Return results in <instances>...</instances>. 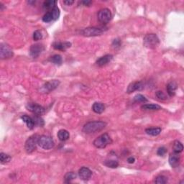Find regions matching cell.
<instances>
[{
  "label": "cell",
  "mask_w": 184,
  "mask_h": 184,
  "mask_svg": "<svg viewBox=\"0 0 184 184\" xmlns=\"http://www.w3.org/2000/svg\"><path fill=\"white\" fill-rule=\"evenodd\" d=\"M71 46V43L69 42H55L53 44V47L58 51H66Z\"/></svg>",
  "instance_id": "15"
},
{
  "label": "cell",
  "mask_w": 184,
  "mask_h": 184,
  "mask_svg": "<svg viewBox=\"0 0 184 184\" xmlns=\"http://www.w3.org/2000/svg\"><path fill=\"white\" fill-rule=\"evenodd\" d=\"M58 137L61 141H66L70 137V134L66 130H61L58 132Z\"/></svg>",
  "instance_id": "20"
},
{
  "label": "cell",
  "mask_w": 184,
  "mask_h": 184,
  "mask_svg": "<svg viewBox=\"0 0 184 184\" xmlns=\"http://www.w3.org/2000/svg\"><path fill=\"white\" fill-rule=\"evenodd\" d=\"M21 119H22L23 122L27 124V126H28L29 129L30 130L33 129L34 126V122L33 119L30 117L28 116V115H23V116H22V117H21Z\"/></svg>",
  "instance_id": "18"
},
{
  "label": "cell",
  "mask_w": 184,
  "mask_h": 184,
  "mask_svg": "<svg viewBox=\"0 0 184 184\" xmlns=\"http://www.w3.org/2000/svg\"><path fill=\"white\" fill-rule=\"evenodd\" d=\"M169 164L172 168H177L180 165V162H181V158H180L179 153H172L170 155L169 159Z\"/></svg>",
  "instance_id": "12"
},
{
  "label": "cell",
  "mask_w": 184,
  "mask_h": 184,
  "mask_svg": "<svg viewBox=\"0 0 184 184\" xmlns=\"http://www.w3.org/2000/svg\"><path fill=\"white\" fill-rule=\"evenodd\" d=\"M49 61L53 63H54V64L58 65V66H60V65L62 64V63H63L62 57H61V55H58V54L53 55V56L50 58Z\"/></svg>",
  "instance_id": "25"
},
{
  "label": "cell",
  "mask_w": 184,
  "mask_h": 184,
  "mask_svg": "<svg viewBox=\"0 0 184 184\" xmlns=\"http://www.w3.org/2000/svg\"><path fill=\"white\" fill-rule=\"evenodd\" d=\"M63 3H64L65 5H68V6H70V5H73V4L74 3V1H69V0H67V1L63 2Z\"/></svg>",
  "instance_id": "39"
},
{
  "label": "cell",
  "mask_w": 184,
  "mask_h": 184,
  "mask_svg": "<svg viewBox=\"0 0 184 184\" xmlns=\"http://www.w3.org/2000/svg\"><path fill=\"white\" fill-rule=\"evenodd\" d=\"M144 89V85L141 81H136L131 83L128 86L127 89H126V92L128 94H131L132 92L136 91H141Z\"/></svg>",
  "instance_id": "14"
},
{
  "label": "cell",
  "mask_w": 184,
  "mask_h": 184,
  "mask_svg": "<svg viewBox=\"0 0 184 184\" xmlns=\"http://www.w3.org/2000/svg\"><path fill=\"white\" fill-rule=\"evenodd\" d=\"M38 145L44 150H51L53 148L55 143L52 137L47 135H42L38 137Z\"/></svg>",
  "instance_id": "4"
},
{
  "label": "cell",
  "mask_w": 184,
  "mask_h": 184,
  "mask_svg": "<svg viewBox=\"0 0 184 184\" xmlns=\"http://www.w3.org/2000/svg\"><path fill=\"white\" fill-rule=\"evenodd\" d=\"M177 84L174 81L170 82L169 84H168V85L166 86V90L167 93H168V94L170 97H173L175 95L176 91L177 89Z\"/></svg>",
  "instance_id": "17"
},
{
  "label": "cell",
  "mask_w": 184,
  "mask_h": 184,
  "mask_svg": "<svg viewBox=\"0 0 184 184\" xmlns=\"http://www.w3.org/2000/svg\"><path fill=\"white\" fill-rule=\"evenodd\" d=\"M26 108L30 112L36 115H40H40L43 114L45 113V109L42 106L35 103H28L26 105Z\"/></svg>",
  "instance_id": "8"
},
{
  "label": "cell",
  "mask_w": 184,
  "mask_h": 184,
  "mask_svg": "<svg viewBox=\"0 0 184 184\" xmlns=\"http://www.w3.org/2000/svg\"><path fill=\"white\" fill-rule=\"evenodd\" d=\"M160 43V40L155 34H147L143 39V44L145 47L149 49H155Z\"/></svg>",
  "instance_id": "3"
},
{
  "label": "cell",
  "mask_w": 184,
  "mask_h": 184,
  "mask_svg": "<svg viewBox=\"0 0 184 184\" xmlns=\"http://www.w3.org/2000/svg\"><path fill=\"white\" fill-rule=\"evenodd\" d=\"M92 109L97 114H101L104 112L105 107L103 103L101 102H95L92 106Z\"/></svg>",
  "instance_id": "19"
},
{
  "label": "cell",
  "mask_w": 184,
  "mask_h": 184,
  "mask_svg": "<svg viewBox=\"0 0 184 184\" xmlns=\"http://www.w3.org/2000/svg\"><path fill=\"white\" fill-rule=\"evenodd\" d=\"M43 38V34H42L40 30H35L33 33V39L35 41H38V40H41Z\"/></svg>",
  "instance_id": "34"
},
{
  "label": "cell",
  "mask_w": 184,
  "mask_h": 184,
  "mask_svg": "<svg viewBox=\"0 0 184 184\" xmlns=\"http://www.w3.org/2000/svg\"><path fill=\"white\" fill-rule=\"evenodd\" d=\"M32 119H33V120H34V124H36V125L40 126L44 125V121L43 119L40 117V115H35V117Z\"/></svg>",
  "instance_id": "32"
},
{
  "label": "cell",
  "mask_w": 184,
  "mask_h": 184,
  "mask_svg": "<svg viewBox=\"0 0 184 184\" xmlns=\"http://www.w3.org/2000/svg\"><path fill=\"white\" fill-rule=\"evenodd\" d=\"M141 109H144V110L155 111L160 109L161 107H160L158 104H143V106L141 107Z\"/></svg>",
  "instance_id": "22"
},
{
  "label": "cell",
  "mask_w": 184,
  "mask_h": 184,
  "mask_svg": "<svg viewBox=\"0 0 184 184\" xmlns=\"http://www.w3.org/2000/svg\"><path fill=\"white\" fill-rule=\"evenodd\" d=\"M82 4H84L85 6H89L92 3L91 1H84L81 2Z\"/></svg>",
  "instance_id": "40"
},
{
  "label": "cell",
  "mask_w": 184,
  "mask_h": 184,
  "mask_svg": "<svg viewBox=\"0 0 184 184\" xmlns=\"http://www.w3.org/2000/svg\"><path fill=\"white\" fill-rule=\"evenodd\" d=\"M44 50H45V47H44L43 44L37 43L32 45L30 49V56L33 58H37Z\"/></svg>",
  "instance_id": "9"
},
{
  "label": "cell",
  "mask_w": 184,
  "mask_h": 184,
  "mask_svg": "<svg viewBox=\"0 0 184 184\" xmlns=\"http://www.w3.org/2000/svg\"><path fill=\"white\" fill-rule=\"evenodd\" d=\"M167 153V149L165 147H161L160 148H158V151H157V154L159 156H164Z\"/></svg>",
  "instance_id": "36"
},
{
  "label": "cell",
  "mask_w": 184,
  "mask_h": 184,
  "mask_svg": "<svg viewBox=\"0 0 184 184\" xmlns=\"http://www.w3.org/2000/svg\"><path fill=\"white\" fill-rule=\"evenodd\" d=\"M112 143V140L107 133H104L100 136H99L97 138H96L95 140L94 141V145L97 148H105L107 145H110Z\"/></svg>",
  "instance_id": "2"
},
{
  "label": "cell",
  "mask_w": 184,
  "mask_h": 184,
  "mask_svg": "<svg viewBox=\"0 0 184 184\" xmlns=\"http://www.w3.org/2000/svg\"><path fill=\"white\" fill-rule=\"evenodd\" d=\"M98 20L102 24H107L112 19V13L110 10L107 8L101 9L99 11L97 15Z\"/></svg>",
  "instance_id": "6"
},
{
  "label": "cell",
  "mask_w": 184,
  "mask_h": 184,
  "mask_svg": "<svg viewBox=\"0 0 184 184\" xmlns=\"http://www.w3.org/2000/svg\"><path fill=\"white\" fill-rule=\"evenodd\" d=\"M57 2L56 1H53V0H48V1H45L44 2L43 7L44 9H47V10H49V9H53L55 7H56L55 5H56Z\"/></svg>",
  "instance_id": "24"
},
{
  "label": "cell",
  "mask_w": 184,
  "mask_h": 184,
  "mask_svg": "<svg viewBox=\"0 0 184 184\" xmlns=\"http://www.w3.org/2000/svg\"><path fill=\"white\" fill-rule=\"evenodd\" d=\"M38 137H39L38 135H34L27 140L25 144V149L27 153H32L35 150L38 145Z\"/></svg>",
  "instance_id": "5"
},
{
  "label": "cell",
  "mask_w": 184,
  "mask_h": 184,
  "mask_svg": "<svg viewBox=\"0 0 184 184\" xmlns=\"http://www.w3.org/2000/svg\"><path fill=\"white\" fill-rule=\"evenodd\" d=\"M104 164L107 167H108V168H117L119 166L118 161L115 160H107L104 161Z\"/></svg>",
  "instance_id": "26"
},
{
  "label": "cell",
  "mask_w": 184,
  "mask_h": 184,
  "mask_svg": "<svg viewBox=\"0 0 184 184\" xmlns=\"http://www.w3.org/2000/svg\"><path fill=\"white\" fill-rule=\"evenodd\" d=\"M76 178V174L74 172H68L65 175L64 180L66 183H70L73 180Z\"/></svg>",
  "instance_id": "27"
},
{
  "label": "cell",
  "mask_w": 184,
  "mask_h": 184,
  "mask_svg": "<svg viewBox=\"0 0 184 184\" xmlns=\"http://www.w3.org/2000/svg\"><path fill=\"white\" fill-rule=\"evenodd\" d=\"M134 101H135V102H142V103H145L147 101V99H146V97H145V96L142 95V94H137L135 96V97H134Z\"/></svg>",
  "instance_id": "31"
},
{
  "label": "cell",
  "mask_w": 184,
  "mask_h": 184,
  "mask_svg": "<svg viewBox=\"0 0 184 184\" xmlns=\"http://www.w3.org/2000/svg\"><path fill=\"white\" fill-rule=\"evenodd\" d=\"M155 96H156L157 98H158L159 99H160V100H166L167 99L166 95L165 94L163 91H158L155 93Z\"/></svg>",
  "instance_id": "35"
},
{
  "label": "cell",
  "mask_w": 184,
  "mask_h": 184,
  "mask_svg": "<svg viewBox=\"0 0 184 184\" xmlns=\"http://www.w3.org/2000/svg\"><path fill=\"white\" fill-rule=\"evenodd\" d=\"M53 20V16L51 12H48L43 17V21L44 22H51V21Z\"/></svg>",
  "instance_id": "33"
},
{
  "label": "cell",
  "mask_w": 184,
  "mask_h": 184,
  "mask_svg": "<svg viewBox=\"0 0 184 184\" xmlns=\"http://www.w3.org/2000/svg\"><path fill=\"white\" fill-rule=\"evenodd\" d=\"M13 52L6 44H1L0 46V57L2 59H8L13 56Z\"/></svg>",
  "instance_id": "10"
},
{
  "label": "cell",
  "mask_w": 184,
  "mask_h": 184,
  "mask_svg": "<svg viewBox=\"0 0 184 184\" xmlns=\"http://www.w3.org/2000/svg\"><path fill=\"white\" fill-rule=\"evenodd\" d=\"M112 45L114 46V48H119L121 45V41L119 39H116L114 40V41H113L112 43Z\"/></svg>",
  "instance_id": "37"
},
{
  "label": "cell",
  "mask_w": 184,
  "mask_h": 184,
  "mask_svg": "<svg viewBox=\"0 0 184 184\" xmlns=\"http://www.w3.org/2000/svg\"><path fill=\"white\" fill-rule=\"evenodd\" d=\"M107 123L102 121H93L84 124L83 126V132L86 134H91L99 132L104 129Z\"/></svg>",
  "instance_id": "1"
},
{
  "label": "cell",
  "mask_w": 184,
  "mask_h": 184,
  "mask_svg": "<svg viewBox=\"0 0 184 184\" xmlns=\"http://www.w3.org/2000/svg\"><path fill=\"white\" fill-rule=\"evenodd\" d=\"M167 182H168V178L162 175L158 176L155 179V183L158 184H164Z\"/></svg>",
  "instance_id": "29"
},
{
  "label": "cell",
  "mask_w": 184,
  "mask_h": 184,
  "mask_svg": "<svg viewBox=\"0 0 184 184\" xmlns=\"http://www.w3.org/2000/svg\"><path fill=\"white\" fill-rule=\"evenodd\" d=\"M113 58V55L108 54V55H105L104 56L99 58V59L97 61V64L99 66H104L105 65L108 64V63L110 62L112 60Z\"/></svg>",
  "instance_id": "16"
},
{
  "label": "cell",
  "mask_w": 184,
  "mask_h": 184,
  "mask_svg": "<svg viewBox=\"0 0 184 184\" xmlns=\"http://www.w3.org/2000/svg\"><path fill=\"white\" fill-rule=\"evenodd\" d=\"M161 131V128L160 127H150V128H147L145 130V132L147 135H151V136H158L160 135Z\"/></svg>",
  "instance_id": "21"
},
{
  "label": "cell",
  "mask_w": 184,
  "mask_h": 184,
  "mask_svg": "<svg viewBox=\"0 0 184 184\" xmlns=\"http://www.w3.org/2000/svg\"><path fill=\"white\" fill-rule=\"evenodd\" d=\"M12 158L9 155L6 154V153H0V162L2 164H6L9 163L11 160Z\"/></svg>",
  "instance_id": "28"
},
{
  "label": "cell",
  "mask_w": 184,
  "mask_h": 184,
  "mask_svg": "<svg viewBox=\"0 0 184 184\" xmlns=\"http://www.w3.org/2000/svg\"><path fill=\"white\" fill-rule=\"evenodd\" d=\"M60 84V81L58 80H51L49 81L46 82L42 87L41 90L43 92H46V93H49L53 90H55L58 86Z\"/></svg>",
  "instance_id": "11"
},
{
  "label": "cell",
  "mask_w": 184,
  "mask_h": 184,
  "mask_svg": "<svg viewBox=\"0 0 184 184\" xmlns=\"http://www.w3.org/2000/svg\"><path fill=\"white\" fill-rule=\"evenodd\" d=\"M52 16H53V20H56L58 19L59 16H60V9L58 7H55L51 11Z\"/></svg>",
  "instance_id": "30"
},
{
  "label": "cell",
  "mask_w": 184,
  "mask_h": 184,
  "mask_svg": "<svg viewBox=\"0 0 184 184\" xmlns=\"http://www.w3.org/2000/svg\"><path fill=\"white\" fill-rule=\"evenodd\" d=\"M78 176H79L80 179L84 180V181H87L91 177L92 171L86 167H82L78 170Z\"/></svg>",
  "instance_id": "13"
},
{
  "label": "cell",
  "mask_w": 184,
  "mask_h": 184,
  "mask_svg": "<svg viewBox=\"0 0 184 184\" xmlns=\"http://www.w3.org/2000/svg\"><path fill=\"white\" fill-rule=\"evenodd\" d=\"M172 150L173 152L176 153H181L183 150V145L181 142L176 140L172 144Z\"/></svg>",
  "instance_id": "23"
},
{
  "label": "cell",
  "mask_w": 184,
  "mask_h": 184,
  "mask_svg": "<svg viewBox=\"0 0 184 184\" xmlns=\"http://www.w3.org/2000/svg\"><path fill=\"white\" fill-rule=\"evenodd\" d=\"M135 161V158H134V157H130V158L127 159V162L129 163H134Z\"/></svg>",
  "instance_id": "38"
},
{
  "label": "cell",
  "mask_w": 184,
  "mask_h": 184,
  "mask_svg": "<svg viewBox=\"0 0 184 184\" xmlns=\"http://www.w3.org/2000/svg\"><path fill=\"white\" fill-rule=\"evenodd\" d=\"M80 32L84 36H86V37H94V36L101 35L104 32V30L101 28L91 27V28L84 29Z\"/></svg>",
  "instance_id": "7"
}]
</instances>
